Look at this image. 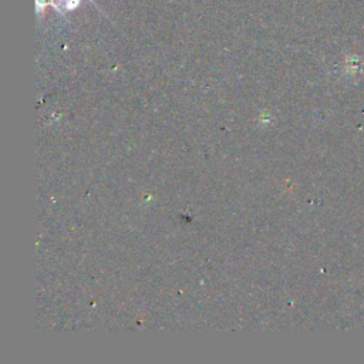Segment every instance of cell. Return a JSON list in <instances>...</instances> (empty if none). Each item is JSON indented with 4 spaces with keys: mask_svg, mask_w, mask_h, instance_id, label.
I'll return each instance as SVG.
<instances>
[{
    "mask_svg": "<svg viewBox=\"0 0 364 364\" xmlns=\"http://www.w3.org/2000/svg\"><path fill=\"white\" fill-rule=\"evenodd\" d=\"M79 5H80V0H66V8L68 10L76 9Z\"/></svg>",
    "mask_w": 364,
    "mask_h": 364,
    "instance_id": "6da1fadb",
    "label": "cell"
}]
</instances>
